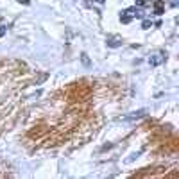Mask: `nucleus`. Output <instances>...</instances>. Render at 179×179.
Instances as JSON below:
<instances>
[{"mask_svg":"<svg viewBox=\"0 0 179 179\" xmlns=\"http://www.w3.org/2000/svg\"><path fill=\"white\" fill-rule=\"evenodd\" d=\"M108 45H109V47H113V49H116V47H120V45H122V41H120V38H116V36H109L108 38Z\"/></svg>","mask_w":179,"mask_h":179,"instance_id":"nucleus-1","label":"nucleus"},{"mask_svg":"<svg viewBox=\"0 0 179 179\" xmlns=\"http://www.w3.org/2000/svg\"><path fill=\"white\" fill-rule=\"evenodd\" d=\"M156 15H163V2H156Z\"/></svg>","mask_w":179,"mask_h":179,"instance_id":"nucleus-4","label":"nucleus"},{"mask_svg":"<svg viewBox=\"0 0 179 179\" xmlns=\"http://www.w3.org/2000/svg\"><path fill=\"white\" fill-rule=\"evenodd\" d=\"M161 61H163V54H156L154 57H150V59H149V63H150V65H160Z\"/></svg>","mask_w":179,"mask_h":179,"instance_id":"nucleus-2","label":"nucleus"},{"mask_svg":"<svg viewBox=\"0 0 179 179\" xmlns=\"http://www.w3.org/2000/svg\"><path fill=\"white\" fill-rule=\"evenodd\" d=\"M145 115V111L142 109V111H136V113H132V115H129V116H125V120H134V118H142Z\"/></svg>","mask_w":179,"mask_h":179,"instance_id":"nucleus-3","label":"nucleus"},{"mask_svg":"<svg viewBox=\"0 0 179 179\" xmlns=\"http://www.w3.org/2000/svg\"><path fill=\"white\" fill-rule=\"evenodd\" d=\"M95 2H98V4H102V2H104V0H95Z\"/></svg>","mask_w":179,"mask_h":179,"instance_id":"nucleus-6","label":"nucleus"},{"mask_svg":"<svg viewBox=\"0 0 179 179\" xmlns=\"http://www.w3.org/2000/svg\"><path fill=\"white\" fill-rule=\"evenodd\" d=\"M5 34V27H2V29H0V36H4Z\"/></svg>","mask_w":179,"mask_h":179,"instance_id":"nucleus-5","label":"nucleus"}]
</instances>
